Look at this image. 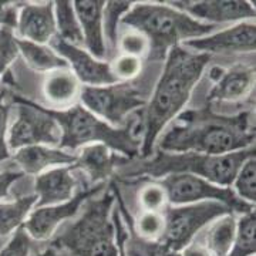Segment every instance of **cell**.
<instances>
[{
    "label": "cell",
    "mask_w": 256,
    "mask_h": 256,
    "mask_svg": "<svg viewBox=\"0 0 256 256\" xmlns=\"http://www.w3.org/2000/svg\"><path fill=\"white\" fill-rule=\"evenodd\" d=\"M37 195H28L16 201L0 204V236L10 235L20 228L33 206H36Z\"/></svg>",
    "instance_id": "d4e9b609"
},
{
    "label": "cell",
    "mask_w": 256,
    "mask_h": 256,
    "mask_svg": "<svg viewBox=\"0 0 256 256\" xmlns=\"http://www.w3.org/2000/svg\"><path fill=\"white\" fill-rule=\"evenodd\" d=\"M101 188H102V184L96 185V186H86L76 192L70 201L36 208V210H33L28 216V220H24L23 228L28 232L30 238L37 239V240H46L54 234L57 226L63 220L74 216L80 210L82 202L92 198Z\"/></svg>",
    "instance_id": "8fae6325"
},
{
    "label": "cell",
    "mask_w": 256,
    "mask_h": 256,
    "mask_svg": "<svg viewBox=\"0 0 256 256\" xmlns=\"http://www.w3.org/2000/svg\"><path fill=\"white\" fill-rule=\"evenodd\" d=\"M112 222H114V228H116V242H117V248H118V256H127L126 250H124V242H126V238H127V229H126V225L122 224L118 210H116L112 214Z\"/></svg>",
    "instance_id": "74e56055"
},
{
    "label": "cell",
    "mask_w": 256,
    "mask_h": 256,
    "mask_svg": "<svg viewBox=\"0 0 256 256\" xmlns=\"http://www.w3.org/2000/svg\"><path fill=\"white\" fill-rule=\"evenodd\" d=\"M112 204L114 194L90 200L77 220L56 234L52 246L73 256H118L116 228L111 220Z\"/></svg>",
    "instance_id": "5b68a950"
},
{
    "label": "cell",
    "mask_w": 256,
    "mask_h": 256,
    "mask_svg": "<svg viewBox=\"0 0 256 256\" xmlns=\"http://www.w3.org/2000/svg\"><path fill=\"white\" fill-rule=\"evenodd\" d=\"M181 256H212V254L196 239L184 248Z\"/></svg>",
    "instance_id": "ab89813d"
},
{
    "label": "cell",
    "mask_w": 256,
    "mask_h": 256,
    "mask_svg": "<svg viewBox=\"0 0 256 256\" xmlns=\"http://www.w3.org/2000/svg\"><path fill=\"white\" fill-rule=\"evenodd\" d=\"M18 6L8 2H0V28H8L14 30L18 26Z\"/></svg>",
    "instance_id": "8d00e7d4"
},
{
    "label": "cell",
    "mask_w": 256,
    "mask_h": 256,
    "mask_svg": "<svg viewBox=\"0 0 256 256\" xmlns=\"http://www.w3.org/2000/svg\"><path fill=\"white\" fill-rule=\"evenodd\" d=\"M132 6L131 2H107L102 9V22H104V33L114 50L117 47V26L122 14H126Z\"/></svg>",
    "instance_id": "f1b7e54d"
},
{
    "label": "cell",
    "mask_w": 256,
    "mask_h": 256,
    "mask_svg": "<svg viewBox=\"0 0 256 256\" xmlns=\"http://www.w3.org/2000/svg\"><path fill=\"white\" fill-rule=\"evenodd\" d=\"M215 84L210 92L212 101H238L246 96L254 86L255 72L252 67L236 66L230 70L215 68L210 74Z\"/></svg>",
    "instance_id": "e0dca14e"
},
{
    "label": "cell",
    "mask_w": 256,
    "mask_h": 256,
    "mask_svg": "<svg viewBox=\"0 0 256 256\" xmlns=\"http://www.w3.org/2000/svg\"><path fill=\"white\" fill-rule=\"evenodd\" d=\"M32 252V238L24 230L23 225L13 232V236L0 249V256H30Z\"/></svg>",
    "instance_id": "d6a6232c"
},
{
    "label": "cell",
    "mask_w": 256,
    "mask_h": 256,
    "mask_svg": "<svg viewBox=\"0 0 256 256\" xmlns=\"http://www.w3.org/2000/svg\"><path fill=\"white\" fill-rule=\"evenodd\" d=\"M210 58V54L192 53L180 46L172 47L168 52L164 72L142 118V156H148L152 152L156 137L182 110Z\"/></svg>",
    "instance_id": "7a4b0ae2"
},
{
    "label": "cell",
    "mask_w": 256,
    "mask_h": 256,
    "mask_svg": "<svg viewBox=\"0 0 256 256\" xmlns=\"http://www.w3.org/2000/svg\"><path fill=\"white\" fill-rule=\"evenodd\" d=\"M74 12L82 28L84 43L97 58L106 56V44L102 38V9L104 2H76Z\"/></svg>",
    "instance_id": "ac0fdd59"
},
{
    "label": "cell",
    "mask_w": 256,
    "mask_h": 256,
    "mask_svg": "<svg viewBox=\"0 0 256 256\" xmlns=\"http://www.w3.org/2000/svg\"><path fill=\"white\" fill-rule=\"evenodd\" d=\"M175 9L186 13L192 18L206 22H235L244 18H255V9L252 3L244 0L220 2V0H202V2H168Z\"/></svg>",
    "instance_id": "5bb4252c"
},
{
    "label": "cell",
    "mask_w": 256,
    "mask_h": 256,
    "mask_svg": "<svg viewBox=\"0 0 256 256\" xmlns=\"http://www.w3.org/2000/svg\"><path fill=\"white\" fill-rule=\"evenodd\" d=\"M56 12V28H58L60 38L70 44H80L84 42L82 28L77 20L72 2H56L53 3Z\"/></svg>",
    "instance_id": "484cf974"
},
{
    "label": "cell",
    "mask_w": 256,
    "mask_h": 256,
    "mask_svg": "<svg viewBox=\"0 0 256 256\" xmlns=\"http://www.w3.org/2000/svg\"><path fill=\"white\" fill-rule=\"evenodd\" d=\"M255 156V146H250L225 156H206L198 152H164L158 151L152 160L138 166L131 176L148 175L160 178L171 174H190L204 178L218 186L234 184L240 166Z\"/></svg>",
    "instance_id": "8992f818"
},
{
    "label": "cell",
    "mask_w": 256,
    "mask_h": 256,
    "mask_svg": "<svg viewBox=\"0 0 256 256\" xmlns=\"http://www.w3.org/2000/svg\"><path fill=\"white\" fill-rule=\"evenodd\" d=\"M52 46L62 56V58L66 60V63L72 64L77 80L88 84L90 87L111 86L118 82L111 72L110 64L94 58L92 54L82 50L78 46L70 44L58 36L52 38Z\"/></svg>",
    "instance_id": "7c38bea8"
},
{
    "label": "cell",
    "mask_w": 256,
    "mask_h": 256,
    "mask_svg": "<svg viewBox=\"0 0 256 256\" xmlns=\"http://www.w3.org/2000/svg\"><path fill=\"white\" fill-rule=\"evenodd\" d=\"M60 254H62V252H60ZM62 256H73V255H70V254H66V252H63V254H62Z\"/></svg>",
    "instance_id": "b9f144b4"
},
{
    "label": "cell",
    "mask_w": 256,
    "mask_h": 256,
    "mask_svg": "<svg viewBox=\"0 0 256 256\" xmlns=\"http://www.w3.org/2000/svg\"><path fill=\"white\" fill-rule=\"evenodd\" d=\"M236 232L238 222L234 214H226L215 220L198 240L210 250L212 256H226L235 244Z\"/></svg>",
    "instance_id": "7402d4cb"
},
{
    "label": "cell",
    "mask_w": 256,
    "mask_h": 256,
    "mask_svg": "<svg viewBox=\"0 0 256 256\" xmlns=\"http://www.w3.org/2000/svg\"><path fill=\"white\" fill-rule=\"evenodd\" d=\"M256 215L255 210L244 214L238 222L235 244L226 256H254L256 250Z\"/></svg>",
    "instance_id": "4316f807"
},
{
    "label": "cell",
    "mask_w": 256,
    "mask_h": 256,
    "mask_svg": "<svg viewBox=\"0 0 256 256\" xmlns=\"http://www.w3.org/2000/svg\"><path fill=\"white\" fill-rule=\"evenodd\" d=\"M256 28L254 23H239L210 36L186 42V47L204 54L208 53H248L255 50Z\"/></svg>",
    "instance_id": "4fadbf2b"
},
{
    "label": "cell",
    "mask_w": 256,
    "mask_h": 256,
    "mask_svg": "<svg viewBox=\"0 0 256 256\" xmlns=\"http://www.w3.org/2000/svg\"><path fill=\"white\" fill-rule=\"evenodd\" d=\"M141 70V62L137 57L121 54L111 66V72L117 80H130L137 77Z\"/></svg>",
    "instance_id": "e575fe53"
},
{
    "label": "cell",
    "mask_w": 256,
    "mask_h": 256,
    "mask_svg": "<svg viewBox=\"0 0 256 256\" xmlns=\"http://www.w3.org/2000/svg\"><path fill=\"white\" fill-rule=\"evenodd\" d=\"M77 156L67 154L62 150L43 146H30L18 150L14 161L18 168L28 174H38L46 168L56 165H73Z\"/></svg>",
    "instance_id": "ffe728a7"
},
{
    "label": "cell",
    "mask_w": 256,
    "mask_h": 256,
    "mask_svg": "<svg viewBox=\"0 0 256 256\" xmlns=\"http://www.w3.org/2000/svg\"><path fill=\"white\" fill-rule=\"evenodd\" d=\"M114 190V196L117 198L120 206V215L124 218L126 224H127V238L124 242V250H126V255L127 256H181L180 252H176L174 249H171L170 246H166L164 244L158 242V240H146V239L140 238L136 230H134V220L132 216L130 215V210H127L126 204L122 201L120 191L112 186Z\"/></svg>",
    "instance_id": "44dd1931"
},
{
    "label": "cell",
    "mask_w": 256,
    "mask_h": 256,
    "mask_svg": "<svg viewBox=\"0 0 256 256\" xmlns=\"http://www.w3.org/2000/svg\"><path fill=\"white\" fill-rule=\"evenodd\" d=\"M120 47L121 50L127 56H132V57H142L150 52V43L146 37L142 36L138 32H127L121 37L120 42Z\"/></svg>",
    "instance_id": "836d02e7"
},
{
    "label": "cell",
    "mask_w": 256,
    "mask_h": 256,
    "mask_svg": "<svg viewBox=\"0 0 256 256\" xmlns=\"http://www.w3.org/2000/svg\"><path fill=\"white\" fill-rule=\"evenodd\" d=\"M16 30L23 40L44 44L56 36L53 3H28L18 10Z\"/></svg>",
    "instance_id": "9a60e30c"
},
{
    "label": "cell",
    "mask_w": 256,
    "mask_h": 256,
    "mask_svg": "<svg viewBox=\"0 0 256 256\" xmlns=\"http://www.w3.org/2000/svg\"><path fill=\"white\" fill-rule=\"evenodd\" d=\"M80 92L78 80L72 72L58 68L50 74L44 82V96L57 106H67L77 98Z\"/></svg>",
    "instance_id": "603a6c76"
},
{
    "label": "cell",
    "mask_w": 256,
    "mask_h": 256,
    "mask_svg": "<svg viewBox=\"0 0 256 256\" xmlns=\"http://www.w3.org/2000/svg\"><path fill=\"white\" fill-rule=\"evenodd\" d=\"M254 140L248 111L225 117L210 110H191L181 114L166 131L160 151L225 156L250 146Z\"/></svg>",
    "instance_id": "6da1fadb"
},
{
    "label": "cell",
    "mask_w": 256,
    "mask_h": 256,
    "mask_svg": "<svg viewBox=\"0 0 256 256\" xmlns=\"http://www.w3.org/2000/svg\"><path fill=\"white\" fill-rule=\"evenodd\" d=\"M23 176L22 172H16V171H4L0 172V201L9 194L10 186L13 184L18 181Z\"/></svg>",
    "instance_id": "f35d334b"
},
{
    "label": "cell",
    "mask_w": 256,
    "mask_h": 256,
    "mask_svg": "<svg viewBox=\"0 0 256 256\" xmlns=\"http://www.w3.org/2000/svg\"><path fill=\"white\" fill-rule=\"evenodd\" d=\"M18 117L9 131L8 146L12 150H20L30 146L60 144L62 130L53 117L36 102L16 98Z\"/></svg>",
    "instance_id": "9c48e42d"
},
{
    "label": "cell",
    "mask_w": 256,
    "mask_h": 256,
    "mask_svg": "<svg viewBox=\"0 0 256 256\" xmlns=\"http://www.w3.org/2000/svg\"><path fill=\"white\" fill-rule=\"evenodd\" d=\"M82 100L90 112L112 126H122L132 111L146 104L141 92L128 82L101 87L87 86L82 90Z\"/></svg>",
    "instance_id": "30bf717a"
},
{
    "label": "cell",
    "mask_w": 256,
    "mask_h": 256,
    "mask_svg": "<svg viewBox=\"0 0 256 256\" xmlns=\"http://www.w3.org/2000/svg\"><path fill=\"white\" fill-rule=\"evenodd\" d=\"M121 22L148 40L151 60H161L176 43L201 38L215 28L214 24L198 22L168 3L132 4Z\"/></svg>",
    "instance_id": "277c9868"
},
{
    "label": "cell",
    "mask_w": 256,
    "mask_h": 256,
    "mask_svg": "<svg viewBox=\"0 0 256 256\" xmlns=\"http://www.w3.org/2000/svg\"><path fill=\"white\" fill-rule=\"evenodd\" d=\"M121 162H126V158L110 152V148L102 144H92L82 148L74 165L84 171L92 182H100L107 180L116 165Z\"/></svg>",
    "instance_id": "d6986e66"
},
{
    "label": "cell",
    "mask_w": 256,
    "mask_h": 256,
    "mask_svg": "<svg viewBox=\"0 0 256 256\" xmlns=\"http://www.w3.org/2000/svg\"><path fill=\"white\" fill-rule=\"evenodd\" d=\"M226 214H234L225 204L215 201L188 204L180 206H166L164 216V232L158 242L176 252L190 245L195 235L205 225Z\"/></svg>",
    "instance_id": "52a82bcc"
},
{
    "label": "cell",
    "mask_w": 256,
    "mask_h": 256,
    "mask_svg": "<svg viewBox=\"0 0 256 256\" xmlns=\"http://www.w3.org/2000/svg\"><path fill=\"white\" fill-rule=\"evenodd\" d=\"M37 256H62V254H60L56 248L50 246V248H47V249H44L42 254H38Z\"/></svg>",
    "instance_id": "60d3db41"
},
{
    "label": "cell",
    "mask_w": 256,
    "mask_h": 256,
    "mask_svg": "<svg viewBox=\"0 0 256 256\" xmlns=\"http://www.w3.org/2000/svg\"><path fill=\"white\" fill-rule=\"evenodd\" d=\"M18 56V38L12 28H0V77Z\"/></svg>",
    "instance_id": "4dcf8cb0"
},
{
    "label": "cell",
    "mask_w": 256,
    "mask_h": 256,
    "mask_svg": "<svg viewBox=\"0 0 256 256\" xmlns=\"http://www.w3.org/2000/svg\"><path fill=\"white\" fill-rule=\"evenodd\" d=\"M166 202V192L160 182H148L140 192V204L144 212H160Z\"/></svg>",
    "instance_id": "1f68e13d"
},
{
    "label": "cell",
    "mask_w": 256,
    "mask_h": 256,
    "mask_svg": "<svg viewBox=\"0 0 256 256\" xmlns=\"http://www.w3.org/2000/svg\"><path fill=\"white\" fill-rule=\"evenodd\" d=\"M10 107L6 102L4 94L0 92V164L9 158L8 146V128H9Z\"/></svg>",
    "instance_id": "d590c367"
},
{
    "label": "cell",
    "mask_w": 256,
    "mask_h": 256,
    "mask_svg": "<svg viewBox=\"0 0 256 256\" xmlns=\"http://www.w3.org/2000/svg\"><path fill=\"white\" fill-rule=\"evenodd\" d=\"M46 112L56 120L62 130L58 146L67 150H76L82 146L102 144L127 158L137 156L141 150L144 131L142 120L128 117L124 127H112L82 106H74L68 110H50Z\"/></svg>",
    "instance_id": "3957f363"
},
{
    "label": "cell",
    "mask_w": 256,
    "mask_h": 256,
    "mask_svg": "<svg viewBox=\"0 0 256 256\" xmlns=\"http://www.w3.org/2000/svg\"><path fill=\"white\" fill-rule=\"evenodd\" d=\"M132 226L140 238L160 240L164 232V216L160 212H142Z\"/></svg>",
    "instance_id": "f546056e"
},
{
    "label": "cell",
    "mask_w": 256,
    "mask_h": 256,
    "mask_svg": "<svg viewBox=\"0 0 256 256\" xmlns=\"http://www.w3.org/2000/svg\"><path fill=\"white\" fill-rule=\"evenodd\" d=\"M160 184L166 192L168 201L178 206L188 204H198V202L215 201L225 204L232 212L248 214L254 210L252 204L242 201L232 190L225 186H218L195 175H165Z\"/></svg>",
    "instance_id": "ba28073f"
},
{
    "label": "cell",
    "mask_w": 256,
    "mask_h": 256,
    "mask_svg": "<svg viewBox=\"0 0 256 256\" xmlns=\"http://www.w3.org/2000/svg\"><path fill=\"white\" fill-rule=\"evenodd\" d=\"M18 53H22L26 63L32 68L38 70V72L58 70V68H64V66L67 64L64 58L56 54L52 48H48L44 44L18 38Z\"/></svg>",
    "instance_id": "cb8c5ba5"
},
{
    "label": "cell",
    "mask_w": 256,
    "mask_h": 256,
    "mask_svg": "<svg viewBox=\"0 0 256 256\" xmlns=\"http://www.w3.org/2000/svg\"><path fill=\"white\" fill-rule=\"evenodd\" d=\"M235 194L242 201L252 204L256 200V160L255 156L249 158L240 166L238 175L235 178Z\"/></svg>",
    "instance_id": "83f0119b"
},
{
    "label": "cell",
    "mask_w": 256,
    "mask_h": 256,
    "mask_svg": "<svg viewBox=\"0 0 256 256\" xmlns=\"http://www.w3.org/2000/svg\"><path fill=\"white\" fill-rule=\"evenodd\" d=\"M78 180L74 175V168H56L38 175L36 180L37 208L57 205L70 201L76 194Z\"/></svg>",
    "instance_id": "2e32d148"
}]
</instances>
